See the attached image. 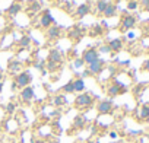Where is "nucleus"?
<instances>
[{
  "instance_id": "nucleus-1",
  "label": "nucleus",
  "mask_w": 149,
  "mask_h": 143,
  "mask_svg": "<svg viewBox=\"0 0 149 143\" xmlns=\"http://www.w3.org/2000/svg\"><path fill=\"white\" fill-rule=\"evenodd\" d=\"M94 104V96L91 94H79L76 96V99H74V105H76V108L79 110H85V108H89L91 105Z\"/></svg>"
},
{
  "instance_id": "nucleus-2",
  "label": "nucleus",
  "mask_w": 149,
  "mask_h": 143,
  "mask_svg": "<svg viewBox=\"0 0 149 143\" xmlns=\"http://www.w3.org/2000/svg\"><path fill=\"white\" fill-rule=\"evenodd\" d=\"M31 81H32V76H31V73L28 70H25V72H21V73H18L16 76H15V85H16V88H21V89H24V88H26V86H29V83H31Z\"/></svg>"
},
{
  "instance_id": "nucleus-3",
  "label": "nucleus",
  "mask_w": 149,
  "mask_h": 143,
  "mask_svg": "<svg viewBox=\"0 0 149 143\" xmlns=\"http://www.w3.org/2000/svg\"><path fill=\"white\" fill-rule=\"evenodd\" d=\"M82 60H84V63H86V64H91V63L100 60V53H98V50H97V48H89V50H86V51L84 53Z\"/></svg>"
},
{
  "instance_id": "nucleus-4",
  "label": "nucleus",
  "mask_w": 149,
  "mask_h": 143,
  "mask_svg": "<svg viewBox=\"0 0 149 143\" xmlns=\"http://www.w3.org/2000/svg\"><path fill=\"white\" fill-rule=\"evenodd\" d=\"M34 95H35V92H34V88L32 86H26V88H24L22 91H21V95H19V98H21V101L22 102H31L32 99H34Z\"/></svg>"
},
{
  "instance_id": "nucleus-5",
  "label": "nucleus",
  "mask_w": 149,
  "mask_h": 143,
  "mask_svg": "<svg viewBox=\"0 0 149 143\" xmlns=\"http://www.w3.org/2000/svg\"><path fill=\"white\" fill-rule=\"evenodd\" d=\"M102 67H104V61L102 60H97V61L88 64V73L89 75H100L102 72Z\"/></svg>"
},
{
  "instance_id": "nucleus-6",
  "label": "nucleus",
  "mask_w": 149,
  "mask_h": 143,
  "mask_svg": "<svg viewBox=\"0 0 149 143\" xmlns=\"http://www.w3.org/2000/svg\"><path fill=\"white\" fill-rule=\"evenodd\" d=\"M53 24H54V18L51 16V13H50L48 10H45V12L41 15V18H40V25L47 29V28H50Z\"/></svg>"
},
{
  "instance_id": "nucleus-7",
  "label": "nucleus",
  "mask_w": 149,
  "mask_h": 143,
  "mask_svg": "<svg viewBox=\"0 0 149 143\" xmlns=\"http://www.w3.org/2000/svg\"><path fill=\"white\" fill-rule=\"evenodd\" d=\"M111 110H113V102L110 99H104V101L98 102V105H97V111L100 114H108V112H111Z\"/></svg>"
},
{
  "instance_id": "nucleus-8",
  "label": "nucleus",
  "mask_w": 149,
  "mask_h": 143,
  "mask_svg": "<svg viewBox=\"0 0 149 143\" xmlns=\"http://www.w3.org/2000/svg\"><path fill=\"white\" fill-rule=\"evenodd\" d=\"M60 34H61V29H60V26H57V25L47 28V38L51 40V41H53V40H57V38L60 37Z\"/></svg>"
},
{
  "instance_id": "nucleus-9",
  "label": "nucleus",
  "mask_w": 149,
  "mask_h": 143,
  "mask_svg": "<svg viewBox=\"0 0 149 143\" xmlns=\"http://www.w3.org/2000/svg\"><path fill=\"white\" fill-rule=\"evenodd\" d=\"M124 91H126V89H124L120 83H114V85L108 86V89H107V92H108L110 96H117V95H120V94L124 92Z\"/></svg>"
},
{
  "instance_id": "nucleus-10",
  "label": "nucleus",
  "mask_w": 149,
  "mask_h": 143,
  "mask_svg": "<svg viewBox=\"0 0 149 143\" xmlns=\"http://www.w3.org/2000/svg\"><path fill=\"white\" fill-rule=\"evenodd\" d=\"M48 61H51V63H57V64H60V63L63 61V57H61V53H60L58 50H51V51H50V54H48Z\"/></svg>"
},
{
  "instance_id": "nucleus-11",
  "label": "nucleus",
  "mask_w": 149,
  "mask_h": 143,
  "mask_svg": "<svg viewBox=\"0 0 149 143\" xmlns=\"http://www.w3.org/2000/svg\"><path fill=\"white\" fill-rule=\"evenodd\" d=\"M89 10H91V9H89V6H88L86 3L79 5L78 9H76V18H79V19H81V18H85V16L89 13Z\"/></svg>"
},
{
  "instance_id": "nucleus-12",
  "label": "nucleus",
  "mask_w": 149,
  "mask_h": 143,
  "mask_svg": "<svg viewBox=\"0 0 149 143\" xmlns=\"http://www.w3.org/2000/svg\"><path fill=\"white\" fill-rule=\"evenodd\" d=\"M134 22H136V21H134L133 16H124L123 21H121V29H123V31H127V29L133 28Z\"/></svg>"
},
{
  "instance_id": "nucleus-13",
  "label": "nucleus",
  "mask_w": 149,
  "mask_h": 143,
  "mask_svg": "<svg viewBox=\"0 0 149 143\" xmlns=\"http://www.w3.org/2000/svg\"><path fill=\"white\" fill-rule=\"evenodd\" d=\"M73 89H74V92H84L85 91V82H84V79H81V78L74 79L73 81Z\"/></svg>"
},
{
  "instance_id": "nucleus-14",
  "label": "nucleus",
  "mask_w": 149,
  "mask_h": 143,
  "mask_svg": "<svg viewBox=\"0 0 149 143\" xmlns=\"http://www.w3.org/2000/svg\"><path fill=\"white\" fill-rule=\"evenodd\" d=\"M85 123H86V118L84 115H78V117H74V120H73V127L74 128H84Z\"/></svg>"
},
{
  "instance_id": "nucleus-15",
  "label": "nucleus",
  "mask_w": 149,
  "mask_h": 143,
  "mask_svg": "<svg viewBox=\"0 0 149 143\" xmlns=\"http://www.w3.org/2000/svg\"><path fill=\"white\" fill-rule=\"evenodd\" d=\"M21 9H22V6H21L19 3H12L10 8L8 9V13H9L10 16H15V15H18V13L21 12Z\"/></svg>"
},
{
  "instance_id": "nucleus-16",
  "label": "nucleus",
  "mask_w": 149,
  "mask_h": 143,
  "mask_svg": "<svg viewBox=\"0 0 149 143\" xmlns=\"http://www.w3.org/2000/svg\"><path fill=\"white\" fill-rule=\"evenodd\" d=\"M114 15H116V6L113 3H108L107 8H105V10H104V16L105 18H113Z\"/></svg>"
},
{
  "instance_id": "nucleus-17",
  "label": "nucleus",
  "mask_w": 149,
  "mask_h": 143,
  "mask_svg": "<svg viewBox=\"0 0 149 143\" xmlns=\"http://www.w3.org/2000/svg\"><path fill=\"white\" fill-rule=\"evenodd\" d=\"M121 45H123L121 40H111L110 44H108V47L111 48V51H120L121 50Z\"/></svg>"
},
{
  "instance_id": "nucleus-18",
  "label": "nucleus",
  "mask_w": 149,
  "mask_h": 143,
  "mask_svg": "<svg viewBox=\"0 0 149 143\" xmlns=\"http://www.w3.org/2000/svg\"><path fill=\"white\" fill-rule=\"evenodd\" d=\"M53 102H54L56 107H61V105H66V104H67V98H66L64 95H56Z\"/></svg>"
},
{
  "instance_id": "nucleus-19",
  "label": "nucleus",
  "mask_w": 149,
  "mask_h": 143,
  "mask_svg": "<svg viewBox=\"0 0 149 143\" xmlns=\"http://www.w3.org/2000/svg\"><path fill=\"white\" fill-rule=\"evenodd\" d=\"M21 69H22L21 61H12V63L9 64V72H10V73H18Z\"/></svg>"
},
{
  "instance_id": "nucleus-20",
  "label": "nucleus",
  "mask_w": 149,
  "mask_h": 143,
  "mask_svg": "<svg viewBox=\"0 0 149 143\" xmlns=\"http://www.w3.org/2000/svg\"><path fill=\"white\" fill-rule=\"evenodd\" d=\"M81 35H82V29H81V28H73V29L69 32V37H70L72 40H78Z\"/></svg>"
},
{
  "instance_id": "nucleus-21",
  "label": "nucleus",
  "mask_w": 149,
  "mask_h": 143,
  "mask_svg": "<svg viewBox=\"0 0 149 143\" xmlns=\"http://www.w3.org/2000/svg\"><path fill=\"white\" fill-rule=\"evenodd\" d=\"M107 5H108V3L105 2V0H98V2H97V10H98L100 13H104Z\"/></svg>"
},
{
  "instance_id": "nucleus-22",
  "label": "nucleus",
  "mask_w": 149,
  "mask_h": 143,
  "mask_svg": "<svg viewBox=\"0 0 149 143\" xmlns=\"http://www.w3.org/2000/svg\"><path fill=\"white\" fill-rule=\"evenodd\" d=\"M61 89H63V92H66V94H73V92H74V89H73V81L67 82Z\"/></svg>"
},
{
  "instance_id": "nucleus-23",
  "label": "nucleus",
  "mask_w": 149,
  "mask_h": 143,
  "mask_svg": "<svg viewBox=\"0 0 149 143\" xmlns=\"http://www.w3.org/2000/svg\"><path fill=\"white\" fill-rule=\"evenodd\" d=\"M140 118L142 120H148L149 118V107H146V105L142 107V110H140Z\"/></svg>"
},
{
  "instance_id": "nucleus-24",
  "label": "nucleus",
  "mask_w": 149,
  "mask_h": 143,
  "mask_svg": "<svg viewBox=\"0 0 149 143\" xmlns=\"http://www.w3.org/2000/svg\"><path fill=\"white\" fill-rule=\"evenodd\" d=\"M19 42H21V45H22V47H28V45L31 44V38H29L28 35H25V37H22V38H21V41H19Z\"/></svg>"
},
{
  "instance_id": "nucleus-25",
  "label": "nucleus",
  "mask_w": 149,
  "mask_h": 143,
  "mask_svg": "<svg viewBox=\"0 0 149 143\" xmlns=\"http://www.w3.org/2000/svg\"><path fill=\"white\" fill-rule=\"evenodd\" d=\"M15 107H16V105H15L13 102H10V104H8V105H6V111L12 114V112H15Z\"/></svg>"
},
{
  "instance_id": "nucleus-26",
  "label": "nucleus",
  "mask_w": 149,
  "mask_h": 143,
  "mask_svg": "<svg viewBox=\"0 0 149 143\" xmlns=\"http://www.w3.org/2000/svg\"><path fill=\"white\" fill-rule=\"evenodd\" d=\"M31 6H32V8H31V9H29V12H31V13H32V12H34V13H35V12H38V10H40V5H38V3H37V2H35V3H32V5H31Z\"/></svg>"
},
{
  "instance_id": "nucleus-27",
  "label": "nucleus",
  "mask_w": 149,
  "mask_h": 143,
  "mask_svg": "<svg viewBox=\"0 0 149 143\" xmlns=\"http://www.w3.org/2000/svg\"><path fill=\"white\" fill-rule=\"evenodd\" d=\"M98 53H111V48H110L108 45H102V47L100 48Z\"/></svg>"
},
{
  "instance_id": "nucleus-28",
  "label": "nucleus",
  "mask_w": 149,
  "mask_h": 143,
  "mask_svg": "<svg viewBox=\"0 0 149 143\" xmlns=\"http://www.w3.org/2000/svg\"><path fill=\"white\" fill-rule=\"evenodd\" d=\"M98 34H101V26H95L94 28V31H91V35H98Z\"/></svg>"
},
{
  "instance_id": "nucleus-29",
  "label": "nucleus",
  "mask_w": 149,
  "mask_h": 143,
  "mask_svg": "<svg viewBox=\"0 0 149 143\" xmlns=\"http://www.w3.org/2000/svg\"><path fill=\"white\" fill-rule=\"evenodd\" d=\"M74 66H76V67H82L84 66V60L82 58H78L76 61H74Z\"/></svg>"
},
{
  "instance_id": "nucleus-30",
  "label": "nucleus",
  "mask_w": 149,
  "mask_h": 143,
  "mask_svg": "<svg viewBox=\"0 0 149 143\" xmlns=\"http://www.w3.org/2000/svg\"><path fill=\"white\" fill-rule=\"evenodd\" d=\"M136 6H137V3H136V2H130L127 8H129V9H136Z\"/></svg>"
},
{
  "instance_id": "nucleus-31",
  "label": "nucleus",
  "mask_w": 149,
  "mask_h": 143,
  "mask_svg": "<svg viewBox=\"0 0 149 143\" xmlns=\"http://www.w3.org/2000/svg\"><path fill=\"white\" fill-rule=\"evenodd\" d=\"M142 5L143 8H149V0H142Z\"/></svg>"
},
{
  "instance_id": "nucleus-32",
  "label": "nucleus",
  "mask_w": 149,
  "mask_h": 143,
  "mask_svg": "<svg viewBox=\"0 0 149 143\" xmlns=\"http://www.w3.org/2000/svg\"><path fill=\"white\" fill-rule=\"evenodd\" d=\"M143 69H145V70H149V60H148V61L145 63V66H143Z\"/></svg>"
},
{
  "instance_id": "nucleus-33",
  "label": "nucleus",
  "mask_w": 149,
  "mask_h": 143,
  "mask_svg": "<svg viewBox=\"0 0 149 143\" xmlns=\"http://www.w3.org/2000/svg\"><path fill=\"white\" fill-rule=\"evenodd\" d=\"M110 137H113V139H114V137H117V134H116L114 131H111V133H110Z\"/></svg>"
},
{
  "instance_id": "nucleus-34",
  "label": "nucleus",
  "mask_w": 149,
  "mask_h": 143,
  "mask_svg": "<svg viewBox=\"0 0 149 143\" xmlns=\"http://www.w3.org/2000/svg\"><path fill=\"white\" fill-rule=\"evenodd\" d=\"M3 91V82H0V92Z\"/></svg>"
},
{
  "instance_id": "nucleus-35",
  "label": "nucleus",
  "mask_w": 149,
  "mask_h": 143,
  "mask_svg": "<svg viewBox=\"0 0 149 143\" xmlns=\"http://www.w3.org/2000/svg\"><path fill=\"white\" fill-rule=\"evenodd\" d=\"M2 79H3V75H2V72H0V82H2Z\"/></svg>"
}]
</instances>
